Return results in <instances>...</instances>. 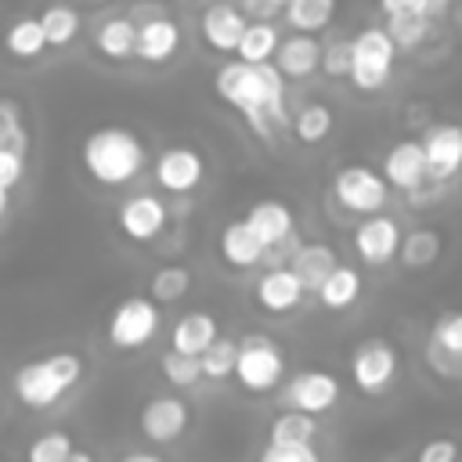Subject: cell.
I'll return each mask as SVG.
<instances>
[{
  "label": "cell",
  "mask_w": 462,
  "mask_h": 462,
  "mask_svg": "<svg viewBox=\"0 0 462 462\" xmlns=\"http://www.w3.org/2000/svg\"><path fill=\"white\" fill-rule=\"evenodd\" d=\"M282 72H278V65H271V61H227L220 72H217V94H220V101H227V105H235L245 119H249V126H253V134H260V137H271V123L267 119H274V123H289V116H285V87H282Z\"/></svg>",
  "instance_id": "cell-1"
},
{
  "label": "cell",
  "mask_w": 462,
  "mask_h": 462,
  "mask_svg": "<svg viewBox=\"0 0 462 462\" xmlns=\"http://www.w3.org/2000/svg\"><path fill=\"white\" fill-rule=\"evenodd\" d=\"M83 379V357L76 350H54L47 357H32L22 361L11 372V393L18 397V404H25L29 411H47L54 408L76 383Z\"/></svg>",
  "instance_id": "cell-2"
},
{
  "label": "cell",
  "mask_w": 462,
  "mask_h": 462,
  "mask_svg": "<svg viewBox=\"0 0 462 462\" xmlns=\"http://www.w3.org/2000/svg\"><path fill=\"white\" fill-rule=\"evenodd\" d=\"M79 159H83V170L105 184V188H119L126 180H134L144 166V144L134 130L126 126H97L83 137V148H79Z\"/></svg>",
  "instance_id": "cell-3"
},
{
  "label": "cell",
  "mask_w": 462,
  "mask_h": 462,
  "mask_svg": "<svg viewBox=\"0 0 462 462\" xmlns=\"http://www.w3.org/2000/svg\"><path fill=\"white\" fill-rule=\"evenodd\" d=\"M393 58H397V47L386 36V29H365L350 40V72L346 76L361 90H379L393 72Z\"/></svg>",
  "instance_id": "cell-4"
},
{
  "label": "cell",
  "mask_w": 462,
  "mask_h": 462,
  "mask_svg": "<svg viewBox=\"0 0 462 462\" xmlns=\"http://www.w3.org/2000/svg\"><path fill=\"white\" fill-rule=\"evenodd\" d=\"M282 372H285V361H282V350L274 346V339L267 336H245L238 343V354H235V379L253 390V393H263V390H274L282 383Z\"/></svg>",
  "instance_id": "cell-5"
},
{
  "label": "cell",
  "mask_w": 462,
  "mask_h": 462,
  "mask_svg": "<svg viewBox=\"0 0 462 462\" xmlns=\"http://www.w3.org/2000/svg\"><path fill=\"white\" fill-rule=\"evenodd\" d=\"M159 332V307L148 296H126L108 314V343L116 350H137Z\"/></svg>",
  "instance_id": "cell-6"
},
{
  "label": "cell",
  "mask_w": 462,
  "mask_h": 462,
  "mask_svg": "<svg viewBox=\"0 0 462 462\" xmlns=\"http://www.w3.org/2000/svg\"><path fill=\"white\" fill-rule=\"evenodd\" d=\"M336 199L350 213H379L386 202V180L368 166H343L336 173Z\"/></svg>",
  "instance_id": "cell-7"
},
{
  "label": "cell",
  "mask_w": 462,
  "mask_h": 462,
  "mask_svg": "<svg viewBox=\"0 0 462 462\" xmlns=\"http://www.w3.org/2000/svg\"><path fill=\"white\" fill-rule=\"evenodd\" d=\"M393 372H397V354H393V346H390L386 339H368V343H361V346L354 350L350 375H354V383H357L365 393L386 390L390 379H393Z\"/></svg>",
  "instance_id": "cell-8"
},
{
  "label": "cell",
  "mask_w": 462,
  "mask_h": 462,
  "mask_svg": "<svg viewBox=\"0 0 462 462\" xmlns=\"http://www.w3.org/2000/svg\"><path fill=\"white\" fill-rule=\"evenodd\" d=\"M116 224L130 242H152L166 227V206L155 195H130L116 209Z\"/></svg>",
  "instance_id": "cell-9"
},
{
  "label": "cell",
  "mask_w": 462,
  "mask_h": 462,
  "mask_svg": "<svg viewBox=\"0 0 462 462\" xmlns=\"http://www.w3.org/2000/svg\"><path fill=\"white\" fill-rule=\"evenodd\" d=\"M426 155V173L430 180H448L462 166V126H430L426 137L419 141Z\"/></svg>",
  "instance_id": "cell-10"
},
{
  "label": "cell",
  "mask_w": 462,
  "mask_h": 462,
  "mask_svg": "<svg viewBox=\"0 0 462 462\" xmlns=\"http://www.w3.org/2000/svg\"><path fill=\"white\" fill-rule=\"evenodd\" d=\"M155 180H159V188H166L173 195L195 191L202 180V155L195 148H166L155 159Z\"/></svg>",
  "instance_id": "cell-11"
},
{
  "label": "cell",
  "mask_w": 462,
  "mask_h": 462,
  "mask_svg": "<svg viewBox=\"0 0 462 462\" xmlns=\"http://www.w3.org/2000/svg\"><path fill=\"white\" fill-rule=\"evenodd\" d=\"M188 426V404L180 397H152L141 408V433L155 444H173Z\"/></svg>",
  "instance_id": "cell-12"
},
{
  "label": "cell",
  "mask_w": 462,
  "mask_h": 462,
  "mask_svg": "<svg viewBox=\"0 0 462 462\" xmlns=\"http://www.w3.org/2000/svg\"><path fill=\"white\" fill-rule=\"evenodd\" d=\"M177 47H180V29H177V22H170V18H162V14L137 22L134 58L159 65V61H170Z\"/></svg>",
  "instance_id": "cell-13"
},
{
  "label": "cell",
  "mask_w": 462,
  "mask_h": 462,
  "mask_svg": "<svg viewBox=\"0 0 462 462\" xmlns=\"http://www.w3.org/2000/svg\"><path fill=\"white\" fill-rule=\"evenodd\" d=\"M339 397V383L328 375V372H300L292 383H289V393L285 401L300 411H310V415H321L336 404Z\"/></svg>",
  "instance_id": "cell-14"
},
{
  "label": "cell",
  "mask_w": 462,
  "mask_h": 462,
  "mask_svg": "<svg viewBox=\"0 0 462 462\" xmlns=\"http://www.w3.org/2000/svg\"><path fill=\"white\" fill-rule=\"evenodd\" d=\"M383 173L393 188L401 191H419L430 173H426V155H422V144L419 141H401L397 148H390L386 162H383Z\"/></svg>",
  "instance_id": "cell-15"
},
{
  "label": "cell",
  "mask_w": 462,
  "mask_h": 462,
  "mask_svg": "<svg viewBox=\"0 0 462 462\" xmlns=\"http://www.w3.org/2000/svg\"><path fill=\"white\" fill-rule=\"evenodd\" d=\"M354 245L357 253L368 260V263H386L390 256H397V245H401V231L390 217H375L368 213V220L357 227L354 235Z\"/></svg>",
  "instance_id": "cell-16"
},
{
  "label": "cell",
  "mask_w": 462,
  "mask_h": 462,
  "mask_svg": "<svg viewBox=\"0 0 462 462\" xmlns=\"http://www.w3.org/2000/svg\"><path fill=\"white\" fill-rule=\"evenodd\" d=\"M271 58H278L274 65H278L282 76L300 79V76H310V72L318 69V61H321V43H318L310 32H300V29H296L289 40H278V47H274Z\"/></svg>",
  "instance_id": "cell-17"
},
{
  "label": "cell",
  "mask_w": 462,
  "mask_h": 462,
  "mask_svg": "<svg viewBox=\"0 0 462 462\" xmlns=\"http://www.w3.org/2000/svg\"><path fill=\"white\" fill-rule=\"evenodd\" d=\"M242 29H245V14L231 4H209L202 14V36L217 51H235Z\"/></svg>",
  "instance_id": "cell-18"
},
{
  "label": "cell",
  "mask_w": 462,
  "mask_h": 462,
  "mask_svg": "<svg viewBox=\"0 0 462 462\" xmlns=\"http://www.w3.org/2000/svg\"><path fill=\"white\" fill-rule=\"evenodd\" d=\"M245 224L256 231V238L263 242V249H274V245H282V242L292 235V213H289V206H282V202H274V199L256 202V206L249 209Z\"/></svg>",
  "instance_id": "cell-19"
},
{
  "label": "cell",
  "mask_w": 462,
  "mask_h": 462,
  "mask_svg": "<svg viewBox=\"0 0 462 462\" xmlns=\"http://www.w3.org/2000/svg\"><path fill=\"white\" fill-rule=\"evenodd\" d=\"M303 285H300V278L292 274V267H274V271H267L263 278H260V285H256V300H260V307H267V310H292L300 300H303Z\"/></svg>",
  "instance_id": "cell-20"
},
{
  "label": "cell",
  "mask_w": 462,
  "mask_h": 462,
  "mask_svg": "<svg viewBox=\"0 0 462 462\" xmlns=\"http://www.w3.org/2000/svg\"><path fill=\"white\" fill-rule=\"evenodd\" d=\"M0 43H4V51H7L11 58H18V61H32V58H40L43 47H47L36 14H18V18H11Z\"/></svg>",
  "instance_id": "cell-21"
},
{
  "label": "cell",
  "mask_w": 462,
  "mask_h": 462,
  "mask_svg": "<svg viewBox=\"0 0 462 462\" xmlns=\"http://www.w3.org/2000/svg\"><path fill=\"white\" fill-rule=\"evenodd\" d=\"M220 253H224V260L235 263V267H253L267 249H263V242L256 238V231H253L245 220H231V224L220 231Z\"/></svg>",
  "instance_id": "cell-22"
},
{
  "label": "cell",
  "mask_w": 462,
  "mask_h": 462,
  "mask_svg": "<svg viewBox=\"0 0 462 462\" xmlns=\"http://www.w3.org/2000/svg\"><path fill=\"white\" fill-rule=\"evenodd\" d=\"M217 339V321L206 310H191L173 325V350L184 354H202Z\"/></svg>",
  "instance_id": "cell-23"
},
{
  "label": "cell",
  "mask_w": 462,
  "mask_h": 462,
  "mask_svg": "<svg viewBox=\"0 0 462 462\" xmlns=\"http://www.w3.org/2000/svg\"><path fill=\"white\" fill-rule=\"evenodd\" d=\"M36 18H40V29H43L47 47H69L79 36V25H83L79 22V11L69 7V4H51Z\"/></svg>",
  "instance_id": "cell-24"
},
{
  "label": "cell",
  "mask_w": 462,
  "mask_h": 462,
  "mask_svg": "<svg viewBox=\"0 0 462 462\" xmlns=\"http://www.w3.org/2000/svg\"><path fill=\"white\" fill-rule=\"evenodd\" d=\"M134 36H137V22L134 18H108V22L97 25L94 43H97V51L105 58L123 61V58H134Z\"/></svg>",
  "instance_id": "cell-25"
},
{
  "label": "cell",
  "mask_w": 462,
  "mask_h": 462,
  "mask_svg": "<svg viewBox=\"0 0 462 462\" xmlns=\"http://www.w3.org/2000/svg\"><path fill=\"white\" fill-rule=\"evenodd\" d=\"M314 292H318V296H321V303H325V307H332V310L350 307V303L357 300V292H361V274H357L354 267L336 263V267L321 278V285H318Z\"/></svg>",
  "instance_id": "cell-26"
},
{
  "label": "cell",
  "mask_w": 462,
  "mask_h": 462,
  "mask_svg": "<svg viewBox=\"0 0 462 462\" xmlns=\"http://www.w3.org/2000/svg\"><path fill=\"white\" fill-rule=\"evenodd\" d=\"M274 47H278V29L271 22H263V18L245 22V29H242V36L235 43L242 61H267L274 54Z\"/></svg>",
  "instance_id": "cell-27"
},
{
  "label": "cell",
  "mask_w": 462,
  "mask_h": 462,
  "mask_svg": "<svg viewBox=\"0 0 462 462\" xmlns=\"http://www.w3.org/2000/svg\"><path fill=\"white\" fill-rule=\"evenodd\" d=\"M332 267H336V253H332L328 245H303V249H296V256H292V274L300 278L303 289H318L321 278H325Z\"/></svg>",
  "instance_id": "cell-28"
},
{
  "label": "cell",
  "mask_w": 462,
  "mask_h": 462,
  "mask_svg": "<svg viewBox=\"0 0 462 462\" xmlns=\"http://www.w3.org/2000/svg\"><path fill=\"white\" fill-rule=\"evenodd\" d=\"M282 11H285V18H289L292 29H300V32H318V29H325V25L332 22L336 0H285Z\"/></svg>",
  "instance_id": "cell-29"
},
{
  "label": "cell",
  "mask_w": 462,
  "mask_h": 462,
  "mask_svg": "<svg viewBox=\"0 0 462 462\" xmlns=\"http://www.w3.org/2000/svg\"><path fill=\"white\" fill-rule=\"evenodd\" d=\"M386 36L393 40V47H419L430 36V18L422 11H393L386 14Z\"/></svg>",
  "instance_id": "cell-30"
},
{
  "label": "cell",
  "mask_w": 462,
  "mask_h": 462,
  "mask_svg": "<svg viewBox=\"0 0 462 462\" xmlns=\"http://www.w3.org/2000/svg\"><path fill=\"white\" fill-rule=\"evenodd\" d=\"M72 440L69 433L61 430H51V433H40L29 448H25V458L29 462H72Z\"/></svg>",
  "instance_id": "cell-31"
},
{
  "label": "cell",
  "mask_w": 462,
  "mask_h": 462,
  "mask_svg": "<svg viewBox=\"0 0 462 462\" xmlns=\"http://www.w3.org/2000/svg\"><path fill=\"white\" fill-rule=\"evenodd\" d=\"M397 253H401V260L408 267H430L437 260V253H440V238H437V231H411L397 245Z\"/></svg>",
  "instance_id": "cell-32"
},
{
  "label": "cell",
  "mask_w": 462,
  "mask_h": 462,
  "mask_svg": "<svg viewBox=\"0 0 462 462\" xmlns=\"http://www.w3.org/2000/svg\"><path fill=\"white\" fill-rule=\"evenodd\" d=\"M188 285H191V274H188L180 263L159 267V271L152 274V300H155V303H173V300H180V296L188 292Z\"/></svg>",
  "instance_id": "cell-33"
},
{
  "label": "cell",
  "mask_w": 462,
  "mask_h": 462,
  "mask_svg": "<svg viewBox=\"0 0 462 462\" xmlns=\"http://www.w3.org/2000/svg\"><path fill=\"white\" fill-rule=\"evenodd\" d=\"M235 354H238V343H231V339H213V343L199 354L202 375H209V379H227V375L235 372Z\"/></svg>",
  "instance_id": "cell-34"
},
{
  "label": "cell",
  "mask_w": 462,
  "mask_h": 462,
  "mask_svg": "<svg viewBox=\"0 0 462 462\" xmlns=\"http://www.w3.org/2000/svg\"><path fill=\"white\" fill-rule=\"evenodd\" d=\"M162 375L170 386H195L202 375L199 354H184V350H166L162 354Z\"/></svg>",
  "instance_id": "cell-35"
},
{
  "label": "cell",
  "mask_w": 462,
  "mask_h": 462,
  "mask_svg": "<svg viewBox=\"0 0 462 462\" xmlns=\"http://www.w3.org/2000/svg\"><path fill=\"white\" fill-rule=\"evenodd\" d=\"M314 433H318L314 415L310 411H300V408L278 415L274 426H271V440H314Z\"/></svg>",
  "instance_id": "cell-36"
},
{
  "label": "cell",
  "mask_w": 462,
  "mask_h": 462,
  "mask_svg": "<svg viewBox=\"0 0 462 462\" xmlns=\"http://www.w3.org/2000/svg\"><path fill=\"white\" fill-rule=\"evenodd\" d=\"M296 137L300 141H307V144H318L321 137H328V130H332V112L325 108V105H307L300 116H296Z\"/></svg>",
  "instance_id": "cell-37"
},
{
  "label": "cell",
  "mask_w": 462,
  "mask_h": 462,
  "mask_svg": "<svg viewBox=\"0 0 462 462\" xmlns=\"http://www.w3.org/2000/svg\"><path fill=\"white\" fill-rule=\"evenodd\" d=\"M263 462H318L310 440H271L263 448Z\"/></svg>",
  "instance_id": "cell-38"
},
{
  "label": "cell",
  "mask_w": 462,
  "mask_h": 462,
  "mask_svg": "<svg viewBox=\"0 0 462 462\" xmlns=\"http://www.w3.org/2000/svg\"><path fill=\"white\" fill-rule=\"evenodd\" d=\"M437 346L451 350V354H462V310H451V314H440V321L433 325V339Z\"/></svg>",
  "instance_id": "cell-39"
},
{
  "label": "cell",
  "mask_w": 462,
  "mask_h": 462,
  "mask_svg": "<svg viewBox=\"0 0 462 462\" xmlns=\"http://www.w3.org/2000/svg\"><path fill=\"white\" fill-rule=\"evenodd\" d=\"M25 177V152L14 144H0V184L14 188Z\"/></svg>",
  "instance_id": "cell-40"
},
{
  "label": "cell",
  "mask_w": 462,
  "mask_h": 462,
  "mask_svg": "<svg viewBox=\"0 0 462 462\" xmlns=\"http://www.w3.org/2000/svg\"><path fill=\"white\" fill-rule=\"evenodd\" d=\"M328 76H346L350 72V40H336L328 47H321V61H318Z\"/></svg>",
  "instance_id": "cell-41"
},
{
  "label": "cell",
  "mask_w": 462,
  "mask_h": 462,
  "mask_svg": "<svg viewBox=\"0 0 462 462\" xmlns=\"http://www.w3.org/2000/svg\"><path fill=\"white\" fill-rule=\"evenodd\" d=\"M458 458V444L455 440H430L419 451V462H455Z\"/></svg>",
  "instance_id": "cell-42"
},
{
  "label": "cell",
  "mask_w": 462,
  "mask_h": 462,
  "mask_svg": "<svg viewBox=\"0 0 462 462\" xmlns=\"http://www.w3.org/2000/svg\"><path fill=\"white\" fill-rule=\"evenodd\" d=\"M282 7H285V0H242V14H249V18H263V22H271Z\"/></svg>",
  "instance_id": "cell-43"
},
{
  "label": "cell",
  "mask_w": 462,
  "mask_h": 462,
  "mask_svg": "<svg viewBox=\"0 0 462 462\" xmlns=\"http://www.w3.org/2000/svg\"><path fill=\"white\" fill-rule=\"evenodd\" d=\"M379 4H383L386 14H393V11H422V0H379Z\"/></svg>",
  "instance_id": "cell-44"
},
{
  "label": "cell",
  "mask_w": 462,
  "mask_h": 462,
  "mask_svg": "<svg viewBox=\"0 0 462 462\" xmlns=\"http://www.w3.org/2000/svg\"><path fill=\"white\" fill-rule=\"evenodd\" d=\"M448 7H451V0H422V14L426 18H440Z\"/></svg>",
  "instance_id": "cell-45"
},
{
  "label": "cell",
  "mask_w": 462,
  "mask_h": 462,
  "mask_svg": "<svg viewBox=\"0 0 462 462\" xmlns=\"http://www.w3.org/2000/svg\"><path fill=\"white\" fill-rule=\"evenodd\" d=\"M7 209H11V188H4V184H0V220L7 217Z\"/></svg>",
  "instance_id": "cell-46"
},
{
  "label": "cell",
  "mask_w": 462,
  "mask_h": 462,
  "mask_svg": "<svg viewBox=\"0 0 462 462\" xmlns=\"http://www.w3.org/2000/svg\"><path fill=\"white\" fill-rule=\"evenodd\" d=\"M126 462H155V455H148V451H130Z\"/></svg>",
  "instance_id": "cell-47"
}]
</instances>
